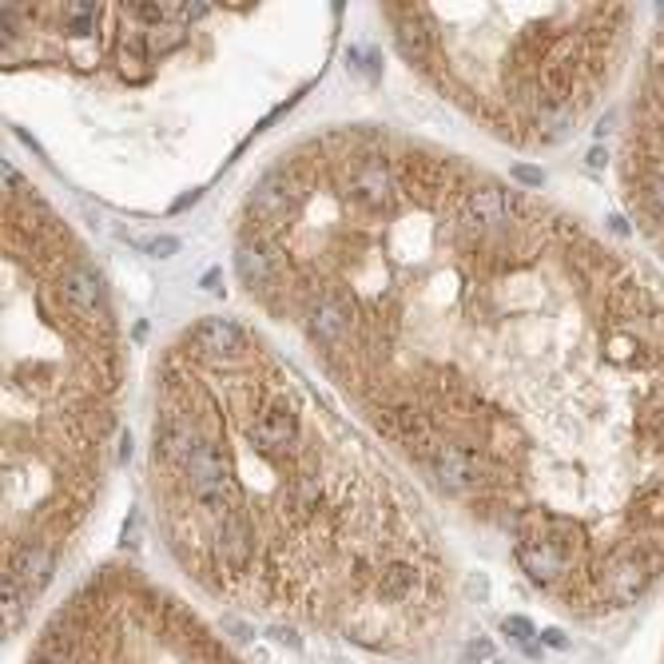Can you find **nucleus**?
Listing matches in <instances>:
<instances>
[{"mask_svg":"<svg viewBox=\"0 0 664 664\" xmlns=\"http://www.w3.org/2000/svg\"><path fill=\"white\" fill-rule=\"evenodd\" d=\"M283 267V251L271 239H255V235H243L239 247H235V271L239 279L251 287V291H271L275 283V271Z\"/></svg>","mask_w":664,"mask_h":664,"instance_id":"obj_1","label":"nucleus"},{"mask_svg":"<svg viewBox=\"0 0 664 664\" xmlns=\"http://www.w3.org/2000/svg\"><path fill=\"white\" fill-rule=\"evenodd\" d=\"M227 632H231L235 641H251V629H247L243 621H227Z\"/></svg>","mask_w":664,"mask_h":664,"instance_id":"obj_16","label":"nucleus"},{"mask_svg":"<svg viewBox=\"0 0 664 664\" xmlns=\"http://www.w3.org/2000/svg\"><path fill=\"white\" fill-rule=\"evenodd\" d=\"M148 251H152L155 259H167L179 251V243H175V239H155V243H148Z\"/></svg>","mask_w":664,"mask_h":664,"instance_id":"obj_13","label":"nucleus"},{"mask_svg":"<svg viewBox=\"0 0 664 664\" xmlns=\"http://www.w3.org/2000/svg\"><path fill=\"white\" fill-rule=\"evenodd\" d=\"M267 637H271V641L287 644V649H295V644H299V637H295L291 629H283V625H271V629H267Z\"/></svg>","mask_w":664,"mask_h":664,"instance_id":"obj_12","label":"nucleus"},{"mask_svg":"<svg viewBox=\"0 0 664 664\" xmlns=\"http://www.w3.org/2000/svg\"><path fill=\"white\" fill-rule=\"evenodd\" d=\"M60 291H64V299L72 303V311H84V315L100 311V303H104V287H100V279H96V271L84 267V263L64 267V275H60Z\"/></svg>","mask_w":664,"mask_h":664,"instance_id":"obj_6","label":"nucleus"},{"mask_svg":"<svg viewBox=\"0 0 664 664\" xmlns=\"http://www.w3.org/2000/svg\"><path fill=\"white\" fill-rule=\"evenodd\" d=\"M517 179H525V184H541L546 175L537 172V167H517Z\"/></svg>","mask_w":664,"mask_h":664,"instance_id":"obj_17","label":"nucleus"},{"mask_svg":"<svg viewBox=\"0 0 664 664\" xmlns=\"http://www.w3.org/2000/svg\"><path fill=\"white\" fill-rule=\"evenodd\" d=\"M350 196L371 203V208H383L390 199V172L383 164H362L359 172L350 175Z\"/></svg>","mask_w":664,"mask_h":664,"instance_id":"obj_8","label":"nucleus"},{"mask_svg":"<svg viewBox=\"0 0 664 664\" xmlns=\"http://www.w3.org/2000/svg\"><path fill=\"white\" fill-rule=\"evenodd\" d=\"M517 565H522V573L529 577L534 585H541V589H549V585L557 581H569V557L561 553V549H553L549 541H541V537H525L522 546H517Z\"/></svg>","mask_w":664,"mask_h":664,"instance_id":"obj_2","label":"nucleus"},{"mask_svg":"<svg viewBox=\"0 0 664 664\" xmlns=\"http://www.w3.org/2000/svg\"><path fill=\"white\" fill-rule=\"evenodd\" d=\"M306 327H311V335H315L318 342H338L350 327L347 303L335 299V295H315L311 306H306Z\"/></svg>","mask_w":664,"mask_h":664,"instance_id":"obj_5","label":"nucleus"},{"mask_svg":"<svg viewBox=\"0 0 664 664\" xmlns=\"http://www.w3.org/2000/svg\"><path fill=\"white\" fill-rule=\"evenodd\" d=\"M541 644H549V649L565 653V649H569V637H565L561 629H546V632H541Z\"/></svg>","mask_w":664,"mask_h":664,"instance_id":"obj_11","label":"nucleus"},{"mask_svg":"<svg viewBox=\"0 0 664 664\" xmlns=\"http://www.w3.org/2000/svg\"><path fill=\"white\" fill-rule=\"evenodd\" d=\"M295 191H299V184H295L291 172H271L259 179V187L251 191V211H255L259 220H271V215H283V211L295 203Z\"/></svg>","mask_w":664,"mask_h":664,"instance_id":"obj_4","label":"nucleus"},{"mask_svg":"<svg viewBox=\"0 0 664 664\" xmlns=\"http://www.w3.org/2000/svg\"><path fill=\"white\" fill-rule=\"evenodd\" d=\"M605 160H609V155L601 152V148H597V152H589V164H593V167H601V164H605Z\"/></svg>","mask_w":664,"mask_h":664,"instance_id":"obj_18","label":"nucleus"},{"mask_svg":"<svg viewBox=\"0 0 664 664\" xmlns=\"http://www.w3.org/2000/svg\"><path fill=\"white\" fill-rule=\"evenodd\" d=\"M486 593H490V589H486V581H481V577H469V581H466L469 601H486Z\"/></svg>","mask_w":664,"mask_h":664,"instance_id":"obj_14","label":"nucleus"},{"mask_svg":"<svg viewBox=\"0 0 664 664\" xmlns=\"http://www.w3.org/2000/svg\"><path fill=\"white\" fill-rule=\"evenodd\" d=\"M40 664H72V661H68V656H60V653H48Z\"/></svg>","mask_w":664,"mask_h":664,"instance_id":"obj_19","label":"nucleus"},{"mask_svg":"<svg viewBox=\"0 0 664 664\" xmlns=\"http://www.w3.org/2000/svg\"><path fill=\"white\" fill-rule=\"evenodd\" d=\"M243 342H247L243 327H235L227 318H203L191 330V350H196L199 359H231Z\"/></svg>","mask_w":664,"mask_h":664,"instance_id":"obj_3","label":"nucleus"},{"mask_svg":"<svg viewBox=\"0 0 664 664\" xmlns=\"http://www.w3.org/2000/svg\"><path fill=\"white\" fill-rule=\"evenodd\" d=\"M501 629L510 632V637H517V641H534V625H529L525 617H510Z\"/></svg>","mask_w":664,"mask_h":664,"instance_id":"obj_9","label":"nucleus"},{"mask_svg":"<svg viewBox=\"0 0 664 664\" xmlns=\"http://www.w3.org/2000/svg\"><path fill=\"white\" fill-rule=\"evenodd\" d=\"M52 569H57V549H48V546H24V549H16L9 561V573L21 585H28V589H45Z\"/></svg>","mask_w":664,"mask_h":664,"instance_id":"obj_7","label":"nucleus"},{"mask_svg":"<svg viewBox=\"0 0 664 664\" xmlns=\"http://www.w3.org/2000/svg\"><path fill=\"white\" fill-rule=\"evenodd\" d=\"M486 656H493L490 641H474V644L466 649V653H462V661H458V664H481Z\"/></svg>","mask_w":664,"mask_h":664,"instance_id":"obj_10","label":"nucleus"},{"mask_svg":"<svg viewBox=\"0 0 664 664\" xmlns=\"http://www.w3.org/2000/svg\"><path fill=\"white\" fill-rule=\"evenodd\" d=\"M136 537H140V522H136V517H128V525H124V541H120V546L131 549V541H136Z\"/></svg>","mask_w":664,"mask_h":664,"instance_id":"obj_15","label":"nucleus"}]
</instances>
